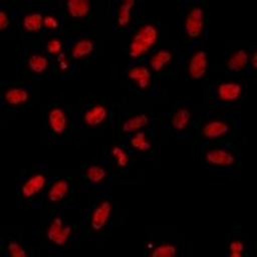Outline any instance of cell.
<instances>
[{
    "label": "cell",
    "mask_w": 257,
    "mask_h": 257,
    "mask_svg": "<svg viewBox=\"0 0 257 257\" xmlns=\"http://www.w3.org/2000/svg\"><path fill=\"white\" fill-rule=\"evenodd\" d=\"M160 38L159 26L147 21L137 27L127 43V55L133 59H139L154 48Z\"/></svg>",
    "instance_id": "obj_1"
},
{
    "label": "cell",
    "mask_w": 257,
    "mask_h": 257,
    "mask_svg": "<svg viewBox=\"0 0 257 257\" xmlns=\"http://www.w3.org/2000/svg\"><path fill=\"white\" fill-rule=\"evenodd\" d=\"M73 235V229L62 216L56 215L50 219L45 229L47 241L55 246L66 245Z\"/></svg>",
    "instance_id": "obj_2"
},
{
    "label": "cell",
    "mask_w": 257,
    "mask_h": 257,
    "mask_svg": "<svg viewBox=\"0 0 257 257\" xmlns=\"http://www.w3.org/2000/svg\"><path fill=\"white\" fill-rule=\"evenodd\" d=\"M183 20V30L187 37L194 39L199 37L205 28V10L201 4H192L188 7Z\"/></svg>",
    "instance_id": "obj_3"
},
{
    "label": "cell",
    "mask_w": 257,
    "mask_h": 257,
    "mask_svg": "<svg viewBox=\"0 0 257 257\" xmlns=\"http://www.w3.org/2000/svg\"><path fill=\"white\" fill-rule=\"evenodd\" d=\"M204 162L211 167L228 168L232 167L237 162L236 153L227 146H216L207 149L204 152Z\"/></svg>",
    "instance_id": "obj_4"
},
{
    "label": "cell",
    "mask_w": 257,
    "mask_h": 257,
    "mask_svg": "<svg viewBox=\"0 0 257 257\" xmlns=\"http://www.w3.org/2000/svg\"><path fill=\"white\" fill-rule=\"evenodd\" d=\"M48 181L47 174L42 170H36L32 172L23 182L19 185V195L23 200L29 201L39 195Z\"/></svg>",
    "instance_id": "obj_5"
},
{
    "label": "cell",
    "mask_w": 257,
    "mask_h": 257,
    "mask_svg": "<svg viewBox=\"0 0 257 257\" xmlns=\"http://www.w3.org/2000/svg\"><path fill=\"white\" fill-rule=\"evenodd\" d=\"M112 214V204L107 198L99 199L89 213V225L94 232H99L106 227Z\"/></svg>",
    "instance_id": "obj_6"
},
{
    "label": "cell",
    "mask_w": 257,
    "mask_h": 257,
    "mask_svg": "<svg viewBox=\"0 0 257 257\" xmlns=\"http://www.w3.org/2000/svg\"><path fill=\"white\" fill-rule=\"evenodd\" d=\"M47 126L54 137L63 136L69 126V118L66 110L59 104L51 105L46 115Z\"/></svg>",
    "instance_id": "obj_7"
},
{
    "label": "cell",
    "mask_w": 257,
    "mask_h": 257,
    "mask_svg": "<svg viewBox=\"0 0 257 257\" xmlns=\"http://www.w3.org/2000/svg\"><path fill=\"white\" fill-rule=\"evenodd\" d=\"M245 86L240 81L227 80L217 83L215 94L218 101L222 103H234L239 101L244 95Z\"/></svg>",
    "instance_id": "obj_8"
},
{
    "label": "cell",
    "mask_w": 257,
    "mask_h": 257,
    "mask_svg": "<svg viewBox=\"0 0 257 257\" xmlns=\"http://www.w3.org/2000/svg\"><path fill=\"white\" fill-rule=\"evenodd\" d=\"M231 132L230 123L223 118H212L201 125V136L207 141H216L227 137Z\"/></svg>",
    "instance_id": "obj_9"
},
{
    "label": "cell",
    "mask_w": 257,
    "mask_h": 257,
    "mask_svg": "<svg viewBox=\"0 0 257 257\" xmlns=\"http://www.w3.org/2000/svg\"><path fill=\"white\" fill-rule=\"evenodd\" d=\"M2 100L9 106H21L26 104L30 97V88L26 85H8L2 88Z\"/></svg>",
    "instance_id": "obj_10"
},
{
    "label": "cell",
    "mask_w": 257,
    "mask_h": 257,
    "mask_svg": "<svg viewBox=\"0 0 257 257\" xmlns=\"http://www.w3.org/2000/svg\"><path fill=\"white\" fill-rule=\"evenodd\" d=\"M188 74L193 79L203 78L208 70V55L205 49H195L189 57L187 65Z\"/></svg>",
    "instance_id": "obj_11"
},
{
    "label": "cell",
    "mask_w": 257,
    "mask_h": 257,
    "mask_svg": "<svg viewBox=\"0 0 257 257\" xmlns=\"http://www.w3.org/2000/svg\"><path fill=\"white\" fill-rule=\"evenodd\" d=\"M70 190L71 185L66 178L54 179L46 188V200L50 204H58L68 197Z\"/></svg>",
    "instance_id": "obj_12"
},
{
    "label": "cell",
    "mask_w": 257,
    "mask_h": 257,
    "mask_svg": "<svg viewBox=\"0 0 257 257\" xmlns=\"http://www.w3.org/2000/svg\"><path fill=\"white\" fill-rule=\"evenodd\" d=\"M127 78L140 90H147L153 83L152 70L148 65L136 64L127 69Z\"/></svg>",
    "instance_id": "obj_13"
},
{
    "label": "cell",
    "mask_w": 257,
    "mask_h": 257,
    "mask_svg": "<svg viewBox=\"0 0 257 257\" xmlns=\"http://www.w3.org/2000/svg\"><path fill=\"white\" fill-rule=\"evenodd\" d=\"M108 108L103 103H94L87 106L82 113V121L88 127H96L106 121Z\"/></svg>",
    "instance_id": "obj_14"
},
{
    "label": "cell",
    "mask_w": 257,
    "mask_h": 257,
    "mask_svg": "<svg viewBox=\"0 0 257 257\" xmlns=\"http://www.w3.org/2000/svg\"><path fill=\"white\" fill-rule=\"evenodd\" d=\"M135 0H123L117 3L114 10V25L118 29L126 28L133 19V13L135 9Z\"/></svg>",
    "instance_id": "obj_15"
},
{
    "label": "cell",
    "mask_w": 257,
    "mask_h": 257,
    "mask_svg": "<svg viewBox=\"0 0 257 257\" xmlns=\"http://www.w3.org/2000/svg\"><path fill=\"white\" fill-rule=\"evenodd\" d=\"M250 52L245 48H237L233 50L226 59V69L232 73L242 72L249 65Z\"/></svg>",
    "instance_id": "obj_16"
},
{
    "label": "cell",
    "mask_w": 257,
    "mask_h": 257,
    "mask_svg": "<svg viewBox=\"0 0 257 257\" xmlns=\"http://www.w3.org/2000/svg\"><path fill=\"white\" fill-rule=\"evenodd\" d=\"M174 54L169 48H161L156 50L149 58L148 66L152 71L163 72L173 62Z\"/></svg>",
    "instance_id": "obj_17"
},
{
    "label": "cell",
    "mask_w": 257,
    "mask_h": 257,
    "mask_svg": "<svg viewBox=\"0 0 257 257\" xmlns=\"http://www.w3.org/2000/svg\"><path fill=\"white\" fill-rule=\"evenodd\" d=\"M95 48V41L89 37H80L73 41L69 48V56L74 60L88 57Z\"/></svg>",
    "instance_id": "obj_18"
},
{
    "label": "cell",
    "mask_w": 257,
    "mask_h": 257,
    "mask_svg": "<svg viewBox=\"0 0 257 257\" xmlns=\"http://www.w3.org/2000/svg\"><path fill=\"white\" fill-rule=\"evenodd\" d=\"M150 123V116L146 112L128 115L121 123V131L125 134H134L143 131Z\"/></svg>",
    "instance_id": "obj_19"
},
{
    "label": "cell",
    "mask_w": 257,
    "mask_h": 257,
    "mask_svg": "<svg viewBox=\"0 0 257 257\" xmlns=\"http://www.w3.org/2000/svg\"><path fill=\"white\" fill-rule=\"evenodd\" d=\"M192 119V111L188 106L181 105L172 113L170 122L173 130L176 132H183L188 128Z\"/></svg>",
    "instance_id": "obj_20"
},
{
    "label": "cell",
    "mask_w": 257,
    "mask_h": 257,
    "mask_svg": "<svg viewBox=\"0 0 257 257\" xmlns=\"http://www.w3.org/2000/svg\"><path fill=\"white\" fill-rule=\"evenodd\" d=\"M64 6L67 14L75 19L85 18L91 11V3L88 0H69Z\"/></svg>",
    "instance_id": "obj_21"
},
{
    "label": "cell",
    "mask_w": 257,
    "mask_h": 257,
    "mask_svg": "<svg viewBox=\"0 0 257 257\" xmlns=\"http://www.w3.org/2000/svg\"><path fill=\"white\" fill-rule=\"evenodd\" d=\"M43 14L40 11H30L23 15L21 25L23 30L35 33L43 28Z\"/></svg>",
    "instance_id": "obj_22"
},
{
    "label": "cell",
    "mask_w": 257,
    "mask_h": 257,
    "mask_svg": "<svg viewBox=\"0 0 257 257\" xmlns=\"http://www.w3.org/2000/svg\"><path fill=\"white\" fill-rule=\"evenodd\" d=\"M27 66L28 69L35 74L44 73L49 66V60L43 52L34 51L27 58Z\"/></svg>",
    "instance_id": "obj_23"
},
{
    "label": "cell",
    "mask_w": 257,
    "mask_h": 257,
    "mask_svg": "<svg viewBox=\"0 0 257 257\" xmlns=\"http://www.w3.org/2000/svg\"><path fill=\"white\" fill-rule=\"evenodd\" d=\"M83 178L90 185H101L107 178V171L100 165L92 164L84 170Z\"/></svg>",
    "instance_id": "obj_24"
},
{
    "label": "cell",
    "mask_w": 257,
    "mask_h": 257,
    "mask_svg": "<svg viewBox=\"0 0 257 257\" xmlns=\"http://www.w3.org/2000/svg\"><path fill=\"white\" fill-rule=\"evenodd\" d=\"M128 143H130V146L138 152L147 153L152 149L151 140L148 137L147 133L144 131H140L132 134L128 140Z\"/></svg>",
    "instance_id": "obj_25"
},
{
    "label": "cell",
    "mask_w": 257,
    "mask_h": 257,
    "mask_svg": "<svg viewBox=\"0 0 257 257\" xmlns=\"http://www.w3.org/2000/svg\"><path fill=\"white\" fill-rule=\"evenodd\" d=\"M177 247L172 242H163L155 245L149 255L152 257H173L177 254Z\"/></svg>",
    "instance_id": "obj_26"
},
{
    "label": "cell",
    "mask_w": 257,
    "mask_h": 257,
    "mask_svg": "<svg viewBox=\"0 0 257 257\" xmlns=\"http://www.w3.org/2000/svg\"><path fill=\"white\" fill-rule=\"evenodd\" d=\"M110 153L117 168L123 169L127 167V165L130 164V155L122 147L115 145L111 148Z\"/></svg>",
    "instance_id": "obj_27"
},
{
    "label": "cell",
    "mask_w": 257,
    "mask_h": 257,
    "mask_svg": "<svg viewBox=\"0 0 257 257\" xmlns=\"http://www.w3.org/2000/svg\"><path fill=\"white\" fill-rule=\"evenodd\" d=\"M46 53L51 56H60L63 50V42L59 37H50L45 43Z\"/></svg>",
    "instance_id": "obj_28"
},
{
    "label": "cell",
    "mask_w": 257,
    "mask_h": 257,
    "mask_svg": "<svg viewBox=\"0 0 257 257\" xmlns=\"http://www.w3.org/2000/svg\"><path fill=\"white\" fill-rule=\"evenodd\" d=\"M245 251L246 246L241 239H232L228 244V256L230 257H241L245 254Z\"/></svg>",
    "instance_id": "obj_29"
},
{
    "label": "cell",
    "mask_w": 257,
    "mask_h": 257,
    "mask_svg": "<svg viewBox=\"0 0 257 257\" xmlns=\"http://www.w3.org/2000/svg\"><path fill=\"white\" fill-rule=\"evenodd\" d=\"M6 250L9 255L14 257H26L28 255L26 249L19 242L15 240H10L7 243Z\"/></svg>",
    "instance_id": "obj_30"
},
{
    "label": "cell",
    "mask_w": 257,
    "mask_h": 257,
    "mask_svg": "<svg viewBox=\"0 0 257 257\" xmlns=\"http://www.w3.org/2000/svg\"><path fill=\"white\" fill-rule=\"evenodd\" d=\"M60 26V21L54 14H45L43 16V27L47 30H57Z\"/></svg>",
    "instance_id": "obj_31"
},
{
    "label": "cell",
    "mask_w": 257,
    "mask_h": 257,
    "mask_svg": "<svg viewBox=\"0 0 257 257\" xmlns=\"http://www.w3.org/2000/svg\"><path fill=\"white\" fill-rule=\"evenodd\" d=\"M10 24V15L7 10L1 8L0 10V29L4 31Z\"/></svg>",
    "instance_id": "obj_32"
},
{
    "label": "cell",
    "mask_w": 257,
    "mask_h": 257,
    "mask_svg": "<svg viewBox=\"0 0 257 257\" xmlns=\"http://www.w3.org/2000/svg\"><path fill=\"white\" fill-rule=\"evenodd\" d=\"M249 66H251V68H252L253 70H255V68H256V52H255V51H253L252 53H250Z\"/></svg>",
    "instance_id": "obj_33"
}]
</instances>
